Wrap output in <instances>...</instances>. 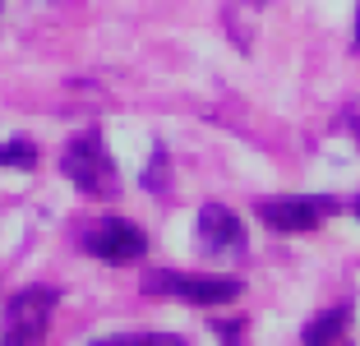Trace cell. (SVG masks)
Masks as SVG:
<instances>
[{"label": "cell", "instance_id": "cell-10", "mask_svg": "<svg viewBox=\"0 0 360 346\" xmlns=\"http://www.w3.org/2000/svg\"><path fill=\"white\" fill-rule=\"evenodd\" d=\"M162 167H167V153L158 148V153H153V171H148V185L153 189H162Z\"/></svg>", "mask_w": 360, "mask_h": 346}, {"label": "cell", "instance_id": "cell-12", "mask_svg": "<svg viewBox=\"0 0 360 346\" xmlns=\"http://www.w3.org/2000/svg\"><path fill=\"white\" fill-rule=\"evenodd\" d=\"M351 212H356V217H360V194H356V203H351Z\"/></svg>", "mask_w": 360, "mask_h": 346}, {"label": "cell", "instance_id": "cell-5", "mask_svg": "<svg viewBox=\"0 0 360 346\" xmlns=\"http://www.w3.org/2000/svg\"><path fill=\"white\" fill-rule=\"evenodd\" d=\"M84 250L102 263H134L148 250V236L125 217H106V222H97V226L84 231Z\"/></svg>", "mask_w": 360, "mask_h": 346}, {"label": "cell", "instance_id": "cell-13", "mask_svg": "<svg viewBox=\"0 0 360 346\" xmlns=\"http://www.w3.org/2000/svg\"><path fill=\"white\" fill-rule=\"evenodd\" d=\"M356 46H360V14H356Z\"/></svg>", "mask_w": 360, "mask_h": 346}, {"label": "cell", "instance_id": "cell-8", "mask_svg": "<svg viewBox=\"0 0 360 346\" xmlns=\"http://www.w3.org/2000/svg\"><path fill=\"white\" fill-rule=\"evenodd\" d=\"M88 346H190L176 333H116V337H97Z\"/></svg>", "mask_w": 360, "mask_h": 346}, {"label": "cell", "instance_id": "cell-7", "mask_svg": "<svg viewBox=\"0 0 360 346\" xmlns=\"http://www.w3.org/2000/svg\"><path fill=\"white\" fill-rule=\"evenodd\" d=\"M347 328H351V305H333V309H323V314L309 319L305 333H300V342L305 346H342Z\"/></svg>", "mask_w": 360, "mask_h": 346}, {"label": "cell", "instance_id": "cell-3", "mask_svg": "<svg viewBox=\"0 0 360 346\" xmlns=\"http://www.w3.org/2000/svg\"><path fill=\"white\" fill-rule=\"evenodd\" d=\"M148 295H171V300H185V305H231L240 295V282L236 277H212V273H153L143 282Z\"/></svg>", "mask_w": 360, "mask_h": 346}, {"label": "cell", "instance_id": "cell-9", "mask_svg": "<svg viewBox=\"0 0 360 346\" xmlns=\"http://www.w3.org/2000/svg\"><path fill=\"white\" fill-rule=\"evenodd\" d=\"M0 167H14V171H32V167H37V148L28 143V134L0 143Z\"/></svg>", "mask_w": 360, "mask_h": 346}, {"label": "cell", "instance_id": "cell-1", "mask_svg": "<svg viewBox=\"0 0 360 346\" xmlns=\"http://www.w3.org/2000/svg\"><path fill=\"white\" fill-rule=\"evenodd\" d=\"M60 171L79 194H88V199L111 203L120 194V171H116V158H111L102 129H84V134L70 139L65 153H60Z\"/></svg>", "mask_w": 360, "mask_h": 346}, {"label": "cell", "instance_id": "cell-11", "mask_svg": "<svg viewBox=\"0 0 360 346\" xmlns=\"http://www.w3.org/2000/svg\"><path fill=\"white\" fill-rule=\"evenodd\" d=\"M217 328H222V337H226V346H236V342H240V323H217Z\"/></svg>", "mask_w": 360, "mask_h": 346}, {"label": "cell", "instance_id": "cell-4", "mask_svg": "<svg viewBox=\"0 0 360 346\" xmlns=\"http://www.w3.org/2000/svg\"><path fill=\"white\" fill-rule=\"evenodd\" d=\"M338 203L319 199V194H286V199H264L259 203V217L264 226L282 231V236H300V231H314L323 217H333Z\"/></svg>", "mask_w": 360, "mask_h": 346}, {"label": "cell", "instance_id": "cell-6", "mask_svg": "<svg viewBox=\"0 0 360 346\" xmlns=\"http://www.w3.org/2000/svg\"><path fill=\"white\" fill-rule=\"evenodd\" d=\"M194 231H199V245L212 259H245V222L226 203H203Z\"/></svg>", "mask_w": 360, "mask_h": 346}, {"label": "cell", "instance_id": "cell-2", "mask_svg": "<svg viewBox=\"0 0 360 346\" xmlns=\"http://www.w3.org/2000/svg\"><path fill=\"white\" fill-rule=\"evenodd\" d=\"M60 305L56 286H28L5 305V323H0V346H42L51 314Z\"/></svg>", "mask_w": 360, "mask_h": 346}]
</instances>
